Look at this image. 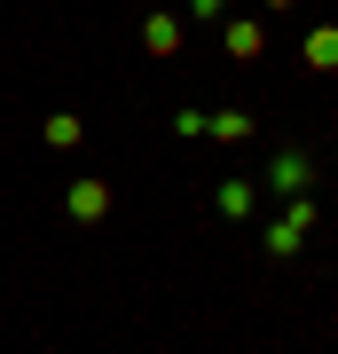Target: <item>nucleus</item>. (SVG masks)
Listing matches in <instances>:
<instances>
[{
  "label": "nucleus",
  "instance_id": "f03ea898",
  "mask_svg": "<svg viewBox=\"0 0 338 354\" xmlns=\"http://www.w3.org/2000/svg\"><path fill=\"white\" fill-rule=\"evenodd\" d=\"M213 8H220V0H197V16H213Z\"/></svg>",
  "mask_w": 338,
  "mask_h": 354
},
{
  "label": "nucleus",
  "instance_id": "f257e3e1",
  "mask_svg": "<svg viewBox=\"0 0 338 354\" xmlns=\"http://www.w3.org/2000/svg\"><path fill=\"white\" fill-rule=\"evenodd\" d=\"M267 181H276V189L291 197V189H299V181H307V158H299V150H283V158H276V174H267Z\"/></svg>",
  "mask_w": 338,
  "mask_h": 354
}]
</instances>
